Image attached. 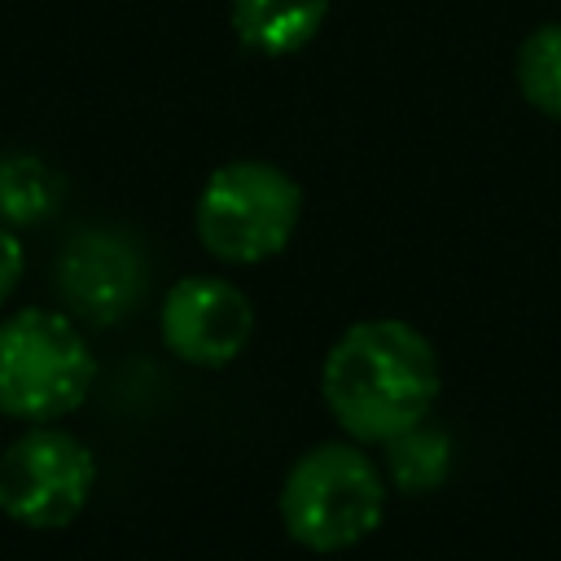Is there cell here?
<instances>
[{"label":"cell","mask_w":561,"mask_h":561,"mask_svg":"<svg viewBox=\"0 0 561 561\" xmlns=\"http://www.w3.org/2000/svg\"><path fill=\"white\" fill-rule=\"evenodd\" d=\"M443 386L434 342L394 316L355 320L320 364V394L337 430L364 447H386L425 421Z\"/></svg>","instance_id":"1"},{"label":"cell","mask_w":561,"mask_h":561,"mask_svg":"<svg viewBox=\"0 0 561 561\" xmlns=\"http://www.w3.org/2000/svg\"><path fill=\"white\" fill-rule=\"evenodd\" d=\"M285 535L307 552L364 543L386 517V469L355 438L307 447L276 495Z\"/></svg>","instance_id":"2"},{"label":"cell","mask_w":561,"mask_h":561,"mask_svg":"<svg viewBox=\"0 0 561 561\" xmlns=\"http://www.w3.org/2000/svg\"><path fill=\"white\" fill-rule=\"evenodd\" d=\"M298 219H302L298 180L259 158H237L215 167L193 206V228L206 254L237 267L276 259L294 241Z\"/></svg>","instance_id":"3"},{"label":"cell","mask_w":561,"mask_h":561,"mask_svg":"<svg viewBox=\"0 0 561 561\" xmlns=\"http://www.w3.org/2000/svg\"><path fill=\"white\" fill-rule=\"evenodd\" d=\"M96 377V359L79 324L61 311L22 307L0 320V412L13 421L70 416Z\"/></svg>","instance_id":"4"},{"label":"cell","mask_w":561,"mask_h":561,"mask_svg":"<svg viewBox=\"0 0 561 561\" xmlns=\"http://www.w3.org/2000/svg\"><path fill=\"white\" fill-rule=\"evenodd\" d=\"M96 486L88 443L57 425H31L0 456V513L26 530L70 526Z\"/></svg>","instance_id":"5"},{"label":"cell","mask_w":561,"mask_h":561,"mask_svg":"<svg viewBox=\"0 0 561 561\" xmlns=\"http://www.w3.org/2000/svg\"><path fill=\"white\" fill-rule=\"evenodd\" d=\"M158 329L175 359L193 368H228L254 337V302L224 276H184L167 289Z\"/></svg>","instance_id":"6"},{"label":"cell","mask_w":561,"mask_h":561,"mask_svg":"<svg viewBox=\"0 0 561 561\" xmlns=\"http://www.w3.org/2000/svg\"><path fill=\"white\" fill-rule=\"evenodd\" d=\"M57 294L88 324L123 320L145 294V254L118 228H79L57 254Z\"/></svg>","instance_id":"7"},{"label":"cell","mask_w":561,"mask_h":561,"mask_svg":"<svg viewBox=\"0 0 561 561\" xmlns=\"http://www.w3.org/2000/svg\"><path fill=\"white\" fill-rule=\"evenodd\" d=\"M329 0H232V31L250 53L289 57L316 39Z\"/></svg>","instance_id":"8"},{"label":"cell","mask_w":561,"mask_h":561,"mask_svg":"<svg viewBox=\"0 0 561 561\" xmlns=\"http://www.w3.org/2000/svg\"><path fill=\"white\" fill-rule=\"evenodd\" d=\"M66 197V180L35 153H0V224H44Z\"/></svg>","instance_id":"9"},{"label":"cell","mask_w":561,"mask_h":561,"mask_svg":"<svg viewBox=\"0 0 561 561\" xmlns=\"http://www.w3.org/2000/svg\"><path fill=\"white\" fill-rule=\"evenodd\" d=\"M386 473H390V486L403 491V495H425V491H438L451 473V438L447 430L416 421L408 425L403 434H394L386 443Z\"/></svg>","instance_id":"10"},{"label":"cell","mask_w":561,"mask_h":561,"mask_svg":"<svg viewBox=\"0 0 561 561\" xmlns=\"http://www.w3.org/2000/svg\"><path fill=\"white\" fill-rule=\"evenodd\" d=\"M517 88L539 114L561 118V22H543L522 39Z\"/></svg>","instance_id":"11"},{"label":"cell","mask_w":561,"mask_h":561,"mask_svg":"<svg viewBox=\"0 0 561 561\" xmlns=\"http://www.w3.org/2000/svg\"><path fill=\"white\" fill-rule=\"evenodd\" d=\"M22 245H18V237H13V228L9 224H0V302L18 289V280H22Z\"/></svg>","instance_id":"12"}]
</instances>
